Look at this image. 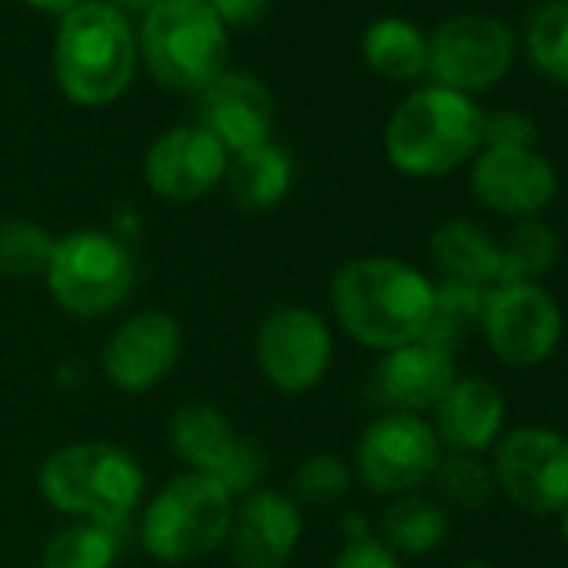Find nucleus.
Here are the masks:
<instances>
[{
	"label": "nucleus",
	"instance_id": "nucleus-1",
	"mask_svg": "<svg viewBox=\"0 0 568 568\" xmlns=\"http://www.w3.org/2000/svg\"><path fill=\"white\" fill-rule=\"evenodd\" d=\"M328 298L352 342L392 352L422 342L435 312V284L398 257H352L335 271Z\"/></svg>",
	"mask_w": 568,
	"mask_h": 568
},
{
	"label": "nucleus",
	"instance_id": "nucleus-2",
	"mask_svg": "<svg viewBox=\"0 0 568 568\" xmlns=\"http://www.w3.org/2000/svg\"><path fill=\"white\" fill-rule=\"evenodd\" d=\"M54 81L78 108H108L138 74V34L108 0H81L54 34Z\"/></svg>",
	"mask_w": 568,
	"mask_h": 568
},
{
	"label": "nucleus",
	"instance_id": "nucleus-3",
	"mask_svg": "<svg viewBox=\"0 0 568 568\" xmlns=\"http://www.w3.org/2000/svg\"><path fill=\"white\" fill-rule=\"evenodd\" d=\"M481 151V111L471 98L428 84L412 91L385 124L388 164L405 178H445Z\"/></svg>",
	"mask_w": 568,
	"mask_h": 568
},
{
	"label": "nucleus",
	"instance_id": "nucleus-4",
	"mask_svg": "<svg viewBox=\"0 0 568 568\" xmlns=\"http://www.w3.org/2000/svg\"><path fill=\"white\" fill-rule=\"evenodd\" d=\"M38 488L68 518L121 528L144 495V468L118 445L74 442L44 458Z\"/></svg>",
	"mask_w": 568,
	"mask_h": 568
},
{
	"label": "nucleus",
	"instance_id": "nucleus-5",
	"mask_svg": "<svg viewBox=\"0 0 568 568\" xmlns=\"http://www.w3.org/2000/svg\"><path fill=\"white\" fill-rule=\"evenodd\" d=\"M227 28L204 0H158L141 18L138 61L171 94L197 98L227 71Z\"/></svg>",
	"mask_w": 568,
	"mask_h": 568
},
{
	"label": "nucleus",
	"instance_id": "nucleus-6",
	"mask_svg": "<svg viewBox=\"0 0 568 568\" xmlns=\"http://www.w3.org/2000/svg\"><path fill=\"white\" fill-rule=\"evenodd\" d=\"M234 495L197 471L171 478L141 515V545L164 565H187L207 558L227 541Z\"/></svg>",
	"mask_w": 568,
	"mask_h": 568
},
{
	"label": "nucleus",
	"instance_id": "nucleus-7",
	"mask_svg": "<svg viewBox=\"0 0 568 568\" xmlns=\"http://www.w3.org/2000/svg\"><path fill=\"white\" fill-rule=\"evenodd\" d=\"M138 281L131 251L104 231H71L54 241L44 284L58 308L74 318H104L118 312Z\"/></svg>",
	"mask_w": 568,
	"mask_h": 568
},
{
	"label": "nucleus",
	"instance_id": "nucleus-8",
	"mask_svg": "<svg viewBox=\"0 0 568 568\" xmlns=\"http://www.w3.org/2000/svg\"><path fill=\"white\" fill-rule=\"evenodd\" d=\"M445 458V448L422 415L382 412L355 445V478L385 498L415 495L428 485Z\"/></svg>",
	"mask_w": 568,
	"mask_h": 568
},
{
	"label": "nucleus",
	"instance_id": "nucleus-9",
	"mask_svg": "<svg viewBox=\"0 0 568 568\" xmlns=\"http://www.w3.org/2000/svg\"><path fill=\"white\" fill-rule=\"evenodd\" d=\"M495 488L535 518L558 515L568 505V438L545 425L501 432L491 448Z\"/></svg>",
	"mask_w": 568,
	"mask_h": 568
},
{
	"label": "nucleus",
	"instance_id": "nucleus-10",
	"mask_svg": "<svg viewBox=\"0 0 568 568\" xmlns=\"http://www.w3.org/2000/svg\"><path fill=\"white\" fill-rule=\"evenodd\" d=\"M515 31L495 14H455L428 38V78L465 98L508 78L515 64Z\"/></svg>",
	"mask_w": 568,
	"mask_h": 568
},
{
	"label": "nucleus",
	"instance_id": "nucleus-11",
	"mask_svg": "<svg viewBox=\"0 0 568 568\" xmlns=\"http://www.w3.org/2000/svg\"><path fill=\"white\" fill-rule=\"evenodd\" d=\"M478 328L501 365L535 368L555 355L565 318L555 295L538 281H511L488 288Z\"/></svg>",
	"mask_w": 568,
	"mask_h": 568
},
{
	"label": "nucleus",
	"instance_id": "nucleus-12",
	"mask_svg": "<svg viewBox=\"0 0 568 568\" xmlns=\"http://www.w3.org/2000/svg\"><path fill=\"white\" fill-rule=\"evenodd\" d=\"M168 448L187 471L221 481L234 498L254 491L264 478V452L241 438L227 415L207 402H187L168 418Z\"/></svg>",
	"mask_w": 568,
	"mask_h": 568
},
{
	"label": "nucleus",
	"instance_id": "nucleus-13",
	"mask_svg": "<svg viewBox=\"0 0 568 568\" xmlns=\"http://www.w3.org/2000/svg\"><path fill=\"white\" fill-rule=\"evenodd\" d=\"M254 355L264 382L284 395H305L318 388L332 368L335 342L325 318L302 305L274 308L254 338Z\"/></svg>",
	"mask_w": 568,
	"mask_h": 568
},
{
	"label": "nucleus",
	"instance_id": "nucleus-14",
	"mask_svg": "<svg viewBox=\"0 0 568 568\" xmlns=\"http://www.w3.org/2000/svg\"><path fill=\"white\" fill-rule=\"evenodd\" d=\"M181 345L184 335L174 315L138 312L108 335L101 352L104 378L128 395L154 392L178 368Z\"/></svg>",
	"mask_w": 568,
	"mask_h": 568
},
{
	"label": "nucleus",
	"instance_id": "nucleus-15",
	"mask_svg": "<svg viewBox=\"0 0 568 568\" xmlns=\"http://www.w3.org/2000/svg\"><path fill=\"white\" fill-rule=\"evenodd\" d=\"M468 187L485 211L518 221V217L541 214L555 201L558 178L548 158H541L538 151L481 148L471 158Z\"/></svg>",
	"mask_w": 568,
	"mask_h": 568
},
{
	"label": "nucleus",
	"instance_id": "nucleus-16",
	"mask_svg": "<svg viewBox=\"0 0 568 568\" xmlns=\"http://www.w3.org/2000/svg\"><path fill=\"white\" fill-rule=\"evenodd\" d=\"M227 151L204 128L174 124L158 134L144 154V181L148 187L174 204H191L207 197L227 171Z\"/></svg>",
	"mask_w": 568,
	"mask_h": 568
},
{
	"label": "nucleus",
	"instance_id": "nucleus-17",
	"mask_svg": "<svg viewBox=\"0 0 568 568\" xmlns=\"http://www.w3.org/2000/svg\"><path fill=\"white\" fill-rule=\"evenodd\" d=\"M194 124L204 128L227 154L271 141L274 94L251 71H224L194 98Z\"/></svg>",
	"mask_w": 568,
	"mask_h": 568
},
{
	"label": "nucleus",
	"instance_id": "nucleus-18",
	"mask_svg": "<svg viewBox=\"0 0 568 568\" xmlns=\"http://www.w3.org/2000/svg\"><path fill=\"white\" fill-rule=\"evenodd\" d=\"M302 508L277 488H254L234 501L227 548L237 568H284L302 541Z\"/></svg>",
	"mask_w": 568,
	"mask_h": 568
},
{
	"label": "nucleus",
	"instance_id": "nucleus-19",
	"mask_svg": "<svg viewBox=\"0 0 568 568\" xmlns=\"http://www.w3.org/2000/svg\"><path fill=\"white\" fill-rule=\"evenodd\" d=\"M455 378H458V365L452 352H442L425 342H412L385 352L375 362L365 395L378 412L422 415L445 398Z\"/></svg>",
	"mask_w": 568,
	"mask_h": 568
},
{
	"label": "nucleus",
	"instance_id": "nucleus-20",
	"mask_svg": "<svg viewBox=\"0 0 568 568\" xmlns=\"http://www.w3.org/2000/svg\"><path fill=\"white\" fill-rule=\"evenodd\" d=\"M435 435L442 448L455 455L491 452L505 428V395L488 378H455L445 398L432 408Z\"/></svg>",
	"mask_w": 568,
	"mask_h": 568
},
{
	"label": "nucleus",
	"instance_id": "nucleus-21",
	"mask_svg": "<svg viewBox=\"0 0 568 568\" xmlns=\"http://www.w3.org/2000/svg\"><path fill=\"white\" fill-rule=\"evenodd\" d=\"M428 257L445 281L495 288L501 281V244L468 217H448L432 231Z\"/></svg>",
	"mask_w": 568,
	"mask_h": 568
},
{
	"label": "nucleus",
	"instance_id": "nucleus-22",
	"mask_svg": "<svg viewBox=\"0 0 568 568\" xmlns=\"http://www.w3.org/2000/svg\"><path fill=\"white\" fill-rule=\"evenodd\" d=\"M224 184L231 201L247 214L274 211L284 197H288L295 184V164L277 144H257L247 151H237L227 158Z\"/></svg>",
	"mask_w": 568,
	"mask_h": 568
},
{
	"label": "nucleus",
	"instance_id": "nucleus-23",
	"mask_svg": "<svg viewBox=\"0 0 568 568\" xmlns=\"http://www.w3.org/2000/svg\"><path fill=\"white\" fill-rule=\"evenodd\" d=\"M365 64L385 81H418L428 74V38L405 18H378L362 34Z\"/></svg>",
	"mask_w": 568,
	"mask_h": 568
},
{
	"label": "nucleus",
	"instance_id": "nucleus-24",
	"mask_svg": "<svg viewBox=\"0 0 568 568\" xmlns=\"http://www.w3.org/2000/svg\"><path fill=\"white\" fill-rule=\"evenodd\" d=\"M382 541L395 555H428L448 538V511L422 495H402L382 511Z\"/></svg>",
	"mask_w": 568,
	"mask_h": 568
},
{
	"label": "nucleus",
	"instance_id": "nucleus-25",
	"mask_svg": "<svg viewBox=\"0 0 568 568\" xmlns=\"http://www.w3.org/2000/svg\"><path fill=\"white\" fill-rule=\"evenodd\" d=\"M118 555V528L98 521H74L48 538L41 551V568H114Z\"/></svg>",
	"mask_w": 568,
	"mask_h": 568
},
{
	"label": "nucleus",
	"instance_id": "nucleus-26",
	"mask_svg": "<svg viewBox=\"0 0 568 568\" xmlns=\"http://www.w3.org/2000/svg\"><path fill=\"white\" fill-rule=\"evenodd\" d=\"M558 251H561V241L555 227H548L538 217H518L508 237L501 241V281L498 284L541 281L555 267Z\"/></svg>",
	"mask_w": 568,
	"mask_h": 568
},
{
	"label": "nucleus",
	"instance_id": "nucleus-27",
	"mask_svg": "<svg viewBox=\"0 0 568 568\" xmlns=\"http://www.w3.org/2000/svg\"><path fill=\"white\" fill-rule=\"evenodd\" d=\"M488 288L478 284H462V281H442L435 288V312L428 318V328L422 335L425 345H435L442 352H455L468 328L481 322Z\"/></svg>",
	"mask_w": 568,
	"mask_h": 568
},
{
	"label": "nucleus",
	"instance_id": "nucleus-28",
	"mask_svg": "<svg viewBox=\"0 0 568 568\" xmlns=\"http://www.w3.org/2000/svg\"><path fill=\"white\" fill-rule=\"evenodd\" d=\"M54 234L28 217H8L0 221V274L11 281L44 277L51 254H54Z\"/></svg>",
	"mask_w": 568,
	"mask_h": 568
},
{
	"label": "nucleus",
	"instance_id": "nucleus-29",
	"mask_svg": "<svg viewBox=\"0 0 568 568\" xmlns=\"http://www.w3.org/2000/svg\"><path fill=\"white\" fill-rule=\"evenodd\" d=\"M525 48L545 78L568 84V0H545L528 21Z\"/></svg>",
	"mask_w": 568,
	"mask_h": 568
},
{
	"label": "nucleus",
	"instance_id": "nucleus-30",
	"mask_svg": "<svg viewBox=\"0 0 568 568\" xmlns=\"http://www.w3.org/2000/svg\"><path fill=\"white\" fill-rule=\"evenodd\" d=\"M432 481H435L442 501L452 505V508H458V511H478L495 495L491 465H485L478 455H452V458H442V465H438V471H435Z\"/></svg>",
	"mask_w": 568,
	"mask_h": 568
},
{
	"label": "nucleus",
	"instance_id": "nucleus-31",
	"mask_svg": "<svg viewBox=\"0 0 568 568\" xmlns=\"http://www.w3.org/2000/svg\"><path fill=\"white\" fill-rule=\"evenodd\" d=\"M352 491V468L338 455H308L292 475V498L298 508H325Z\"/></svg>",
	"mask_w": 568,
	"mask_h": 568
},
{
	"label": "nucleus",
	"instance_id": "nucleus-32",
	"mask_svg": "<svg viewBox=\"0 0 568 568\" xmlns=\"http://www.w3.org/2000/svg\"><path fill=\"white\" fill-rule=\"evenodd\" d=\"M538 128L525 111L498 108L481 114V148H525L535 151Z\"/></svg>",
	"mask_w": 568,
	"mask_h": 568
},
{
	"label": "nucleus",
	"instance_id": "nucleus-33",
	"mask_svg": "<svg viewBox=\"0 0 568 568\" xmlns=\"http://www.w3.org/2000/svg\"><path fill=\"white\" fill-rule=\"evenodd\" d=\"M332 568H402V558L375 535H352Z\"/></svg>",
	"mask_w": 568,
	"mask_h": 568
},
{
	"label": "nucleus",
	"instance_id": "nucleus-34",
	"mask_svg": "<svg viewBox=\"0 0 568 568\" xmlns=\"http://www.w3.org/2000/svg\"><path fill=\"white\" fill-rule=\"evenodd\" d=\"M214 11V18L231 31V28H254L264 21L271 11V0H204Z\"/></svg>",
	"mask_w": 568,
	"mask_h": 568
},
{
	"label": "nucleus",
	"instance_id": "nucleus-35",
	"mask_svg": "<svg viewBox=\"0 0 568 568\" xmlns=\"http://www.w3.org/2000/svg\"><path fill=\"white\" fill-rule=\"evenodd\" d=\"M21 4H28L31 11L51 14V18H64V14H71L81 4V0H21Z\"/></svg>",
	"mask_w": 568,
	"mask_h": 568
},
{
	"label": "nucleus",
	"instance_id": "nucleus-36",
	"mask_svg": "<svg viewBox=\"0 0 568 568\" xmlns=\"http://www.w3.org/2000/svg\"><path fill=\"white\" fill-rule=\"evenodd\" d=\"M108 4H114L118 11H141V14H148L158 0H108Z\"/></svg>",
	"mask_w": 568,
	"mask_h": 568
},
{
	"label": "nucleus",
	"instance_id": "nucleus-37",
	"mask_svg": "<svg viewBox=\"0 0 568 568\" xmlns=\"http://www.w3.org/2000/svg\"><path fill=\"white\" fill-rule=\"evenodd\" d=\"M558 525H561V538H565V545H568V505L558 511Z\"/></svg>",
	"mask_w": 568,
	"mask_h": 568
},
{
	"label": "nucleus",
	"instance_id": "nucleus-38",
	"mask_svg": "<svg viewBox=\"0 0 568 568\" xmlns=\"http://www.w3.org/2000/svg\"><path fill=\"white\" fill-rule=\"evenodd\" d=\"M455 568H491V565L485 558H468V561H458Z\"/></svg>",
	"mask_w": 568,
	"mask_h": 568
}]
</instances>
